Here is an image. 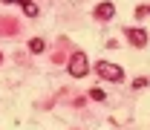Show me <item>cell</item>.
<instances>
[{
    "label": "cell",
    "mask_w": 150,
    "mask_h": 130,
    "mask_svg": "<svg viewBox=\"0 0 150 130\" xmlns=\"http://www.w3.org/2000/svg\"><path fill=\"white\" fill-rule=\"evenodd\" d=\"M95 72L101 75L104 81H115V84L124 81V70H121L118 64H110V61H98V64H95Z\"/></svg>",
    "instance_id": "6da1fadb"
},
{
    "label": "cell",
    "mask_w": 150,
    "mask_h": 130,
    "mask_svg": "<svg viewBox=\"0 0 150 130\" xmlns=\"http://www.w3.org/2000/svg\"><path fill=\"white\" fill-rule=\"evenodd\" d=\"M67 72L72 75V78H84V75L90 72V61H87V55H84V52H72L69 64H67Z\"/></svg>",
    "instance_id": "7a4b0ae2"
},
{
    "label": "cell",
    "mask_w": 150,
    "mask_h": 130,
    "mask_svg": "<svg viewBox=\"0 0 150 130\" xmlns=\"http://www.w3.org/2000/svg\"><path fill=\"white\" fill-rule=\"evenodd\" d=\"M112 15H115V6H112L110 0H104V3L95 6V18H98V20H110Z\"/></svg>",
    "instance_id": "3957f363"
},
{
    "label": "cell",
    "mask_w": 150,
    "mask_h": 130,
    "mask_svg": "<svg viewBox=\"0 0 150 130\" xmlns=\"http://www.w3.org/2000/svg\"><path fill=\"white\" fill-rule=\"evenodd\" d=\"M127 40H130L133 46H144L147 43V32L144 29H127Z\"/></svg>",
    "instance_id": "277c9868"
},
{
    "label": "cell",
    "mask_w": 150,
    "mask_h": 130,
    "mask_svg": "<svg viewBox=\"0 0 150 130\" xmlns=\"http://www.w3.org/2000/svg\"><path fill=\"white\" fill-rule=\"evenodd\" d=\"M29 49H32V52H43V49H46V43H43V40H40V38H32V40H29Z\"/></svg>",
    "instance_id": "5b68a950"
},
{
    "label": "cell",
    "mask_w": 150,
    "mask_h": 130,
    "mask_svg": "<svg viewBox=\"0 0 150 130\" xmlns=\"http://www.w3.org/2000/svg\"><path fill=\"white\" fill-rule=\"evenodd\" d=\"M20 3H23V12H26L29 18H35V15H38V6H35V3H26V0H20Z\"/></svg>",
    "instance_id": "8992f818"
},
{
    "label": "cell",
    "mask_w": 150,
    "mask_h": 130,
    "mask_svg": "<svg viewBox=\"0 0 150 130\" xmlns=\"http://www.w3.org/2000/svg\"><path fill=\"white\" fill-rule=\"evenodd\" d=\"M90 98H95V101H104V98H107V93H104V90H98V87H93V90H90Z\"/></svg>",
    "instance_id": "52a82bcc"
},
{
    "label": "cell",
    "mask_w": 150,
    "mask_h": 130,
    "mask_svg": "<svg viewBox=\"0 0 150 130\" xmlns=\"http://www.w3.org/2000/svg\"><path fill=\"white\" fill-rule=\"evenodd\" d=\"M144 84H147V78H136V81H133V90H142Z\"/></svg>",
    "instance_id": "ba28073f"
},
{
    "label": "cell",
    "mask_w": 150,
    "mask_h": 130,
    "mask_svg": "<svg viewBox=\"0 0 150 130\" xmlns=\"http://www.w3.org/2000/svg\"><path fill=\"white\" fill-rule=\"evenodd\" d=\"M3 3H18V0H3Z\"/></svg>",
    "instance_id": "9c48e42d"
}]
</instances>
